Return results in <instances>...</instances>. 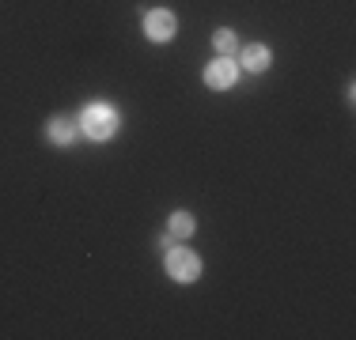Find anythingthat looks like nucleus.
Returning a JSON list of instances; mask_svg holds the SVG:
<instances>
[{
  "instance_id": "1",
  "label": "nucleus",
  "mask_w": 356,
  "mask_h": 340,
  "mask_svg": "<svg viewBox=\"0 0 356 340\" xmlns=\"http://www.w3.org/2000/svg\"><path fill=\"white\" fill-rule=\"evenodd\" d=\"M80 129L91 136V140H106V136H114L118 129V114L110 106H88L80 114Z\"/></svg>"
},
{
  "instance_id": "2",
  "label": "nucleus",
  "mask_w": 356,
  "mask_h": 340,
  "mask_svg": "<svg viewBox=\"0 0 356 340\" xmlns=\"http://www.w3.org/2000/svg\"><path fill=\"white\" fill-rule=\"evenodd\" d=\"M167 276L178 280V284H193L201 276V261L193 250H167Z\"/></svg>"
},
{
  "instance_id": "3",
  "label": "nucleus",
  "mask_w": 356,
  "mask_h": 340,
  "mask_svg": "<svg viewBox=\"0 0 356 340\" xmlns=\"http://www.w3.org/2000/svg\"><path fill=\"white\" fill-rule=\"evenodd\" d=\"M175 31H178V19L167 8H156V12L144 15V34H148V42H171Z\"/></svg>"
},
{
  "instance_id": "4",
  "label": "nucleus",
  "mask_w": 356,
  "mask_h": 340,
  "mask_svg": "<svg viewBox=\"0 0 356 340\" xmlns=\"http://www.w3.org/2000/svg\"><path fill=\"white\" fill-rule=\"evenodd\" d=\"M235 76H239V72H235V65L227 61V57H224V61H213V65L205 68V83H209L213 91L232 87V83H235Z\"/></svg>"
},
{
  "instance_id": "5",
  "label": "nucleus",
  "mask_w": 356,
  "mask_h": 340,
  "mask_svg": "<svg viewBox=\"0 0 356 340\" xmlns=\"http://www.w3.org/2000/svg\"><path fill=\"white\" fill-rule=\"evenodd\" d=\"M46 133H49V140L61 144V148H69V144L76 140V125L69 121V117H54V121L46 125Z\"/></svg>"
},
{
  "instance_id": "6",
  "label": "nucleus",
  "mask_w": 356,
  "mask_h": 340,
  "mask_svg": "<svg viewBox=\"0 0 356 340\" xmlns=\"http://www.w3.org/2000/svg\"><path fill=\"white\" fill-rule=\"evenodd\" d=\"M269 61H273V57H269L266 46H247V49H243V65H247L250 72H266Z\"/></svg>"
},
{
  "instance_id": "7",
  "label": "nucleus",
  "mask_w": 356,
  "mask_h": 340,
  "mask_svg": "<svg viewBox=\"0 0 356 340\" xmlns=\"http://www.w3.org/2000/svg\"><path fill=\"white\" fill-rule=\"evenodd\" d=\"M193 227H197V223H193L190 212H175L171 223H167V231H171L175 238H190V235H193Z\"/></svg>"
},
{
  "instance_id": "8",
  "label": "nucleus",
  "mask_w": 356,
  "mask_h": 340,
  "mask_svg": "<svg viewBox=\"0 0 356 340\" xmlns=\"http://www.w3.org/2000/svg\"><path fill=\"white\" fill-rule=\"evenodd\" d=\"M213 46H216V53H224V57H235V53H239V38H235L232 31H216Z\"/></svg>"
}]
</instances>
